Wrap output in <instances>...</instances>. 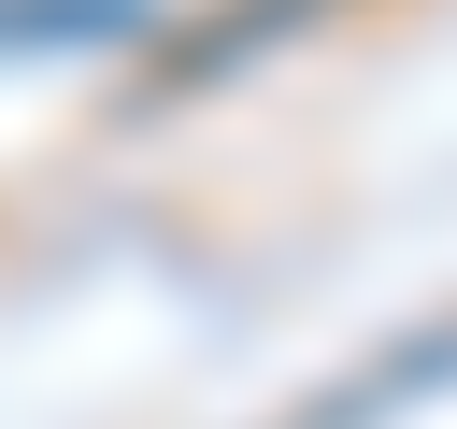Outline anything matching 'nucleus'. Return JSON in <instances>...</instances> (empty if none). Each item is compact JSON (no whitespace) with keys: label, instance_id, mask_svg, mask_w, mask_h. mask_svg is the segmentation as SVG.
<instances>
[{"label":"nucleus","instance_id":"nucleus-2","mask_svg":"<svg viewBox=\"0 0 457 429\" xmlns=\"http://www.w3.org/2000/svg\"><path fill=\"white\" fill-rule=\"evenodd\" d=\"M300 14H314V0H228V29H200V43H186V57H171V72H186V86H200V72H228V57H257V43H286V29H300Z\"/></svg>","mask_w":457,"mask_h":429},{"label":"nucleus","instance_id":"nucleus-1","mask_svg":"<svg viewBox=\"0 0 457 429\" xmlns=\"http://www.w3.org/2000/svg\"><path fill=\"white\" fill-rule=\"evenodd\" d=\"M143 0H0V43H129Z\"/></svg>","mask_w":457,"mask_h":429}]
</instances>
